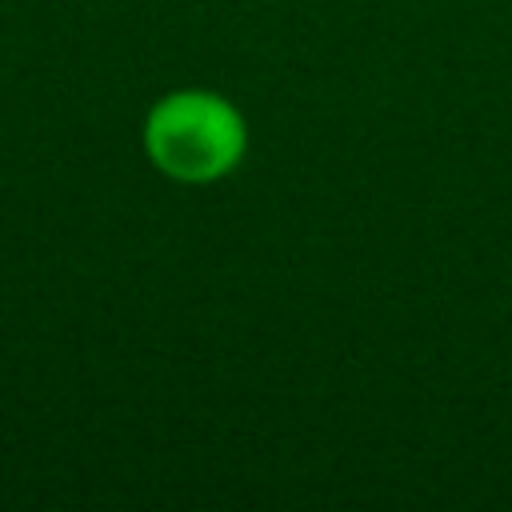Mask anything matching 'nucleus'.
Masks as SVG:
<instances>
[{
    "label": "nucleus",
    "mask_w": 512,
    "mask_h": 512,
    "mask_svg": "<svg viewBox=\"0 0 512 512\" xmlns=\"http://www.w3.org/2000/svg\"><path fill=\"white\" fill-rule=\"evenodd\" d=\"M152 164L176 180H216L244 152V124L212 92H172L144 124Z\"/></svg>",
    "instance_id": "f257e3e1"
}]
</instances>
